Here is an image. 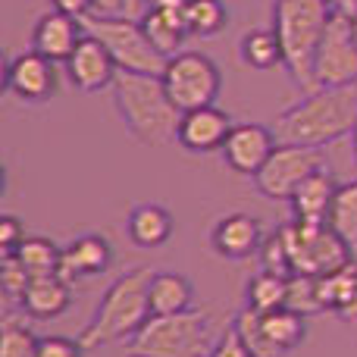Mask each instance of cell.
Segmentation results:
<instances>
[{
	"mask_svg": "<svg viewBox=\"0 0 357 357\" xmlns=\"http://www.w3.org/2000/svg\"><path fill=\"white\" fill-rule=\"evenodd\" d=\"M238 54H241V63L251 69H266L273 66H282V44H279L276 31L273 29H251L241 35V44H238Z\"/></svg>",
	"mask_w": 357,
	"mask_h": 357,
	"instance_id": "obj_27",
	"label": "cell"
},
{
	"mask_svg": "<svg viewBox=\"0 0 357 357\" xmlns=\"http://www.w3.org/2000/svg\"><path fill=\"white\" fill-rule=\"evenodd\" d=\"M25 241V226L19 216L3 213L0 216V254H13Z\"/></svg>",
	"mask_w": 357,
	"mask_h": 357,
	"instance_id": "obj_36",
	"label": "cell"
},
{
	"mask_svg": "<svg viewBox=\"0 0 357 357\" xmlns=\"http://www.w3.org/2000/svg\"><path fill=\"white\" fill-rule=\"evenodd\" d=\"M69 304H73V282H66L63 276L31 279L19 298L22 314L31 320H56L69 310Z\"/></svg>",
	"mask_w": 357,
	"mask_h": 357,
	"instance_id": "obj_19",
	"label": "cell"
},
{
	"mask_svg": "<svg viewBox=\"0 0 357 357\" xmlns=\"http://www.w3.org/2000/svg\"><path fill=\"white\" fill-rule=\"evenodd\" d=\"M142 25H144V35L151 38V44H154L167 60L176 56V54H182V44L191 38L188 29H185V16H176V13L144 10Z\"/></svg>",
	"mask_w": 357,
	"mask_h": 357,
	"instance_id": "obj_24",
	"label": "cell"
},
{
	"mask_svg": "<svg viewBox=\"0 0 357 357\" xmlns=\"http://www.w3.org/2000/svg\"><path fill=\"white\" fill-rule=\"evenodd\" d=\"M207 357H254V354H251V348L245 345V339L238 335V329L229 323L226 333H222L220 339L213 342V348L207 351Z\"/></svg>",
	"mask_w": 357,
	"mask_h": 357,
	"instance_id": "obj_35",
	"label": "cell"
},
{
	"mask_svg": "<svg viewBox=\"0 0 357 357\" xmlns=\"http://www.w3.org/2000/svg\"><path fill=\"white\" fill-rule=\"evenodd\" d=\"M3 88L16 94L25 104H44V100L56 98L60 91V75H56V63L47 60L38 50H22L6 63Z\"/></svg>",
	"mask_w": 357,
	"mask_h": 357,
	"instance_id": "obj_12",
	"label": "cell"
},
{
	"mask_svg": "<svg viewBox=\"0 0 357 357\" xmlns=\"http://www.w3.org/2000/svg\"><path fill=\"white\" fill-rule=\"evenodd\" d=\"M148 301H151V317H167V314H182L195 301V285L182 273H154L148 285Z\"/></svg>",
	"mask_w": 357,
	"mask_h": 357,
	"instance_id": "obj_22",
	"label": "cell"
},
{
	"mask_svg": "<svg viewBox=\"0 0 357 357\" xmlns=\"http://www.w3.org/2000/svg\"><path fill=\"white\" fill-rule=\"evenodd\" d=\"M323 167H326L323 148H310V144H276L270 160L254 176V188L264 197H270V201H291L298 185Z\"/></svg>",
	"mask_w": 357,
	"mask_h": 357,
	"instance_id": "obj_10",
	"label": "cell"
},
{
	"mask_svg": "<svg viewBox=\"0 0 357 357\" xmlns=\"http://www.w3.org/2000/svg\"><path fill=\"white\" fill-rule=\"evenodd\" d=\"M38 357H85V345L69 335H41Z\"/></svg>",
	"mask_w": 357,
	"mask_h": 357,
	"instance_id": "obj_34",
	"label": "cell"
},
{
	"mask_svg": "<svg viewBox=\"0 0 357 357\" xmlns=\"http://www.w3.org/2000/svg\"><path fill=\"white\" fill-rule=\"evenodd\" d=\"M320 301L323 310L348 323H357V264H348L342 270L329 273V276H320Z\"/></svg>",
	"mask_w": 357,
	"mask_h": 357,
	"instance_id": "obj_23",
	"label": "cell"
},
{
	"mask_svg": "<svg viewBox=\"0 0 357 357\" xmlns=\"http://www.w3.org/2000/svg\"><path fill=\"white\" fill-rule=\"evenodd\" d=\"M116 73H119V66L110 56V50H107L94 35H88V31L79 41V47L73 50V56L66 60L69 82L85 94L100 91V88H110L113 79H116Z\"/></svg>",
	"mask_w": 357,
	"mask_h": 357,
	"instance_id": "obj_15",
	"label": "cell"
},
{
	"mask_svg": "<svg viewBox=\"0 0 357 357\" xmlns=\"http://www.w3.org/2000/svg\"><path fill=\"white\" fill-rule=\"evenodd\" d=\"M285 301H289V276L282 273L260 270L245 282V307L266 314V310L285 307Z\"/></svg>",
	"mask_w": 357,
	"mask_h": 357,
	"instance_id": "obj_26",
	"label": "cell"
},
{
	"mask_svg": "<svg viewBox=\"0 0 357 357\" xmlns=\"http://www.w3.org/2000/svg\"><path fill=\"white\" fill-rule=\"evenodd\" d=\"M333 13H345V16H357V0H329Z\"/></svg>",
	"mask_w": 357,
	"mask_h": 357,
	"instance_id": "obj_40",
	"label": "cell"
},
{
	"mask_svg": "<svg viewBox=\"0 0 357 357\" xmlns=\"http://www.w3.org/2000/svg\"><path fill=\"white\" fill-rule=\"evenodd\" d=\"M38 342L35 335L16 314H6L0 323V357H38Z\"/></svg>",
	"mask_w": 357,
	"mask_h": 357,
	"instance_id": "obj_30",
	"label": "cell"
},
{
	"mask_svg": "<svg viewBox=\"0 0 357 357\" xmlns=\"http://www.w3.org/2000/svg\"><path fill=\"white\" fill-rule=\"evenodd\" d=\"M154 273L148 266H132V270L119 273L98 301L88 326L82 329L79 342L85 351L91 348H104L113 342H129L144 323L151 320V301H148V285Z\"/></svg>",
	"mask_w": 357,
	"mask_h": 357,
	"instance_id": "obj_3",
	"label": "cell"
},
{
	"mask_svg": "<svg viewBox=\"0 0 357 357\" xmlns=\"http://www.w3.org/2000/svg\"><path fill=\"white\" fill-rule=\"evenodd\" d=\"M82 22H85L88 35H94L110 50V56L116 60L119 69H126V73L163 75L167 56L144 35L142 19H132L123 13V16H88V19H82Z\"/></svg>",
	"mask_w": 357,
	"mask_h": 357,
	"instance_id": "obj_7",
	"label": "cell"
},
{
	"mask_svg": "<svg viewBox=\"0 0 357 357\" xmlns=\"http://www.w3.org/2000/svg\"><path fill=\"white\" fill-rule=\"evenodd\" d=\"M210 348H213V320L207 310L197 307L151 317L126 342L129 357H207Z\"/></svg>",
	"mask_w": 357,
	"mask_h": 357,
	"instance_id": "obj_5",
	"label": "cell"
},
{
	"mask_svg": "<svg viewBox=\"0 0 357 357\" xmlns=\"http://www.w3.org/2000/svg\"><path fill=\"white\" fill-rule=\"evenodd\" d=\"M85 38V22L66 13H44L35 22L31 31V50L44 54L54 63H66L73 56V50L79 47V41Z\"/></svg>",
	"mask_w": 357,
	"mask_h": 357,
	"instance_id": "obj_16",
	"label": "cell"
},
{
	"mask_svg": "<svg viewBox=\"0 0 357 357\" xmlns=\"http://www.w3.org/2000/svg\"><path fill=\"white\" fill-rule=\"evenodd\" d=\"M264 238L266 235H264V229H260V222L248 213L222 216V220L213 226V232H210V245H213V251L226 260L254 257V254L260 251V245H264Z\"/></svg>",
	"mask_w": 357,
	"mask_h": 357,
	"instance_id": "obj_18",
	"label": "cell"
},
{
	"mask_svg": "<svg viewBox=\"0 0 357 357\" xmlns=\"http://www.w3.org/2000/svg\"><path fill=\"white\" fill-rule=\"evenodd\" d=\"M173 213L163 204H135L126 216V232L135 248H160L173 238Z\"/></svg>",
	"mask_w": 357,
	"mask_h": 357,
	"instance_id": "obj_21",
	"label": "cell"
},
{
	"mask_svg": "<svg viewBox=\"0 0 357 357\" xmlns=\"http://www.w3.org/2000/svg\"><path fill=\"white\" fill-rule=\"evenodd\" d=\"M148 10H160V13H176V16H185V6L188 0H144Z\"/></svg>",
	"mask_w": 357,
	"mask_h": 357,
	"instance_id": "obj_39",
	"label": "cell"
},
{
	"mask_svg": "<svg viewBox=\"0 0 357 357\" xmlns=\"http://www.w3.org/2000/svg\"><path fill=\"white\" fill-rule=\"evenodd\" d=\"M270 129L279 144H310V148H323L345 135H354L357 82L314 88L298 104L279 113Z\"/></svg>",
	"mask_w": 357,
	"mask_h": 357,
	"instance_id": "obj_1",
	"label": "cell"
},
{
	"mask_svg": "<svg viewBox=\"0 0 357 357\" xmlns=\"http://www.w3.org/2000/svg\"><path fill=\"white\" fill-rule=\"evenodd\" d=\"M326 222L348 241V245H351V251H357V176L351 178V182L339 185Z\"/></svg>",
	"mask_w": 357,
	"mask_h": 357,
	"instance_id": "obj_29",
	"label": "cell"
},
{
	"mask_svg": "<svg viewBox=\"0 0 357 357\" xmlns=\"http://www.w3.org/2000/svg\"><path fill=\"white\" fill-rule=\"evenodd\" d=\"M110 264H113V248H110V241H107V235L85 232L63 248L60 276L66 279V282L91 279V276H100V273L110 270Z\"/></svg>",
	"mask_w": 357,
	"mask_h": 357,
	"instance_id": "obj_17",
	"label": "cell"
},
{
	"mask_svg": "<svg viewBox=\"0 0 357 357\" xmlns=\"http://www.w3.org/2000/svg\"><path fill=\"white\" fill-rule=\"evenodd\" d=\"M29 282L31 279L22 270V264L16 260V254H3V260H0V289H3L6 304H19V298H22Z\"/></svg>",
	"mask_w": 357,
	"mask_h": 357,
	"instance_id": "obj_32",
	"label": "cell"
},
{
	"mask_svg": "<svg viewBox=\"0 0 357 357\" xmlns=\"http://www.w3.org/2000/svg\"><path fill=\"white\" fill-rule=\"evenodd\" d=\"M56 13H66V16H75V19H88L94 16V0H50Z\"/></svg>",
	"mask_w": 357,
	"mask_h": 357,
	"instance_id": "obj_37",
	"label": "cell"
},
{
	"mask_svg": "<svg viewBox=\"0 0 357 357\" xmlns=\"http://www.w3.org/2000/svg\"><path fill=\"white\" fill-rule=\"evenodd\" d=\"M351 31H354V41H357V16H351Z\"/></svg>",
	"mask_w": 357,
	"mask_h": 357,
	"instance_id": "obj_42",
	"label": "cell"
},
{
	"mask_svg": "<svg viewBox=\"0 0 357 357\" xmlns=\"http://www.w3.org/2000/svg\"><path fill=\"white\" fill-rule=\"evenodd\" d=\"M142 3H144V0H129V6H126V16H135V13L142 10Z\"/></svg>",
	"mask_w": 357,
	"mask_h": 357,
	"instance_id": "obj_41",
	"label": "cell"
},
{
	"mask_svg": "<svg viewBox=\"0 0 357 357\" xmlns=\"http://www.w3.org/2000/svg\"><path fill=\"white\" fill-rule=\"evenodd\" d=\"M16 260L22 264V270L29 273V279H44V276H60L63 264V248H56L44 235H25V241L16 248Z\"/></svg>",
	"mask_w": 357,
	"mask_h": 357,
	"instance_id": "obj_25",
	"label": "cell"
},
{
	"mask_svg": "<svg viewBox=\"0 0 357 357\" xmlns=\"http://www.w3.org/2000/svg\"><path fill=\"white\" fill-rule=\"evenodd\" d=\"M276 135L270 126L260 123H235L229 132L226 144H222V160L229 169L241 176H257L260 167L270 160V154L276 151Z\"/></svg>",
	"mask_w": 357,
	"mask_h": 357,
	"instance_id": "obj_13",
	"label": "cell"
},
{
	"mask_svg": "<svg viewBox=\"0 0 357 357\" xmlns=\"http://www.w3.org/2000/svg\"><path fill=\"white\" fill-rule=\"evenodd\" d=\"M329 16H333L329 0H276L273 3V31L282 44V66L304 91L317 88L314 63Z\"/></svg>",
	"mask_w": 357,
	"mask_h": 357,
	"instance_id": "obj_4",
	"label": "cell"
},
{
	"mask_svg": "<svg viewBox=\"0 0 357 357\" xmlns=\"http://www.w3.org/2000/svg\"><path fill=\"white\" fill-rule=\"evenodd\" d=\"M129 0H94V16H123Z\"/></svg>",
	"mask_w": 357,
	"mask_h": 357,
	"instance_id": "obj_38",
	"label": "cell"
},
{
	"mask_svg": "<svg viewBox=\"0 0 357 357\" xmlns=\"http://www.w3.org/2000/svg\"><path fill=\"white\" fill-rule=\"evenodd\" d=\"M232 326L238 329L254 357H285L307 339V317L291 307H276L266 314L245 307Z\"/></svg>",
	"mask_w": 357,
	"mask_h": 357,
	"instance_id": "obj_8",
	"label": "cell"
},
{
	"mask_svg": "<svg viewBox=\"0 0 357 357\" xmlns=\"http://www.w3.org/2000/svg\"><path fill=\"white\" fill-rule=\"evenodd\" d=\"M160 79L167 85L169 98H173V104L182 113L216 104L222 88L220 66L201 50H182V54L169 56Z\"/></svg>",
	"mask_w": 357,
	"mask_h": 357,
	"instance_id": "obj_9",
	"label": "cell"
},
{
	"mask_svg": "<svg viewBox=\"0 0 357 357\" xmlns=\"http://www.w3.org/2000/svg\"><path fill=\"white\" fill-rule=\"evenodd\" d=\"M285 307L298 310L304 317L326 314L320 301V276H307V273H291L289 276V301Z\"/></svg>",
	"mask_w": 357,
	"mask_h": 357,
	"instance_id": "obj_31",
	"label": "cell"
},
{
	"mask_svg": "<svg viewBox=\"0 0 357 357\" xmlns=\"http://www.w3.org/2000/svg\"><path fill=\"white\" fill-rule=\"evenodd\" d=\"M351 138H354V154H357V129H354V135H351Z\"/></svg>",
	"mask_w": 357,
	"mask_h": 357,
	"instance_id": "obj_43",
	"label": "cell"
},
{
	"mask_svg": "<svg viewBox=\"0 0 357 357\" xmlns=\"http://www.w3.org/2000/svg\"><path fill=\"white\" fill-rule=\"evenodd\" d=\"M285 238V251L291 260V273L329 276L342 266L354 264V251L329 222H301L291 220L279 226Z\"/></svg>",
	"mask_w": 357,
	"mask_h": 357,
	"instance_id": "obj_6",
	"label": "cell"
},
{
	"mask_svg": "<svg viewBox=\"0 0 357 357\" xmlns=\"http://www.w3.org/2000/svg\"><path fill=\"white\" fill-rule=\"evenodd\" d=\"M257 257H260V264H264V270H270V273H282V276H291V260H289V251H285V238H282V232H270L264 238V245H260V251H257Z\"/></svg>",
	"mask_w": 357,
	"mask_h": 357,
	"instance_id": "obj_33",
	"label": "cell"
},
{
	"mask_svg": "<svg viewBox=\"0 0 357 357\" xmlns=\"http://www.w3.org/2000/svg\"><path fill=\"white\" fill-rule=\"evenodd\" d=\"M229 25V6L222 0H188L185 29L191 38H216Z\"/></svg>",
	"mask_w": 357,
	"mask_h": 357,
	"instance_id": "obj_28",
	"label": "cell"
},
{
	"mask_svg": "<svg viewBox=\"0 0 357 357\" xmlns=\"http://www.w3.org/2000/svg\"><path fill=\"white\" fill-rule=\"evenodd\" d=\"M232 116L220 110L216 104L197 107V110L182 113L178 119V135L176 142L191 154H210V151H222L229 132H232Z\"/></svg>",
	"mask_w": 357,
	"mask_h": 357,
	"instance_id": "obj_14",
	"label": "cell"
},
{
	"mask_svg": "<svg viewBox=\"0 0 357 357\" xmlns=\"http://www.w3.org/2000/svg\"><path fill=\"white\" fill-rule=\"evenodd\" d=\"M110 88L119 119L132 132V138H138L144 148H163L176 142L182 110L173 104L160 75L119 69Z\"/></svg>",
	"mask_w": 357,
	"mask_h": 357,
	"instance_id": "obj_2",
	"label": "cell"
},
{
	"mask_svg": "<svg viewBox=\"0 0 357 357\" xmlns=\"http://www.w3.org/2000/svg\"><path fill=\"white\" fill-rule=\"evenodd\" d=\"M314 79L317 88L357 82V41L351 31V16H345V13L329 16L320 50H317Z\"/></svg>",
	"mask_w": 357,
	"mask_h": 357,
	"instance_id": "obj_11",
	"label": "cell"
},
{
	"mask_svg": "<svg viewBox=\"0 0 357 357\" xmlns=\"http://www.w3.org/2000/svg\"><path fill=\"white\" fill-rule=\"evenodd\" d=\"M335 191H339V182H335V176L329 173V167H323V169H317L314 176H307L301 185H298V191L291 195V201H289L295 220H301V222H326Z\"/></svg>",
	"mask_w": 357,
	"mask_h": 357,
	"instance_id": "obj_20",
	"label": "cell"
}]
</instances>
